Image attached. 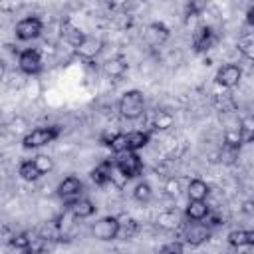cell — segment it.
I'll return each mask as SVG.
<instances>
[{
  "label": "cell",
  "instance_id": "cell-1",
  "mask_svg": "<svg viewBox=\"0 0 254 254\" xmlns=\"http://www.w3.org/2000/svg\"><path fill=\"white\" fill-rule=\"evenodd\" d=\"M62 129L60 125H42V127H34L32 131H26V135L22 137V147L24 149H40L52 141H56L60 137Z\"/></svg>",
  "mask_w": 254,
  "mask_h": 254
},
{
  "label": "cell",
  "instance_id": "cell-2",
  "mask_svg": "<svg viewBox=\"0 0 254 254\" xmlns=\"http://www.w3.org/2000/svg\"><path fill=\"white\" fill-rule=\"evenodd\" d=\"M117 109L121 113V117L125 119H139L143 113H145V95L143 91L139 89H129L121 95L119 103H117Z\"/></svg>",
  "mask_w": 254,
  "mask_h": 254
},
{
  "label": "cell",
  "instance_id": "cell-3",
  "mask_svg": "<svg viewBox=\"0 0 254 254\" xmlns=\"http://www.w3.org/2000/svg\"><path fill=\"white\" fill-rule=\"evenodd\" d=\"M115 167L121 171V175L131 181V179H137L143 175V159L137 155V151H125V153H119L117 159H115Z\"/></svg>",
  "mask_w": 254,
  "mask_h": 254
},
{
  "label": "cell",
  "instance_id": "cell-4",
  "mask_svg": "<svg viewBox=\"0 0 254 254\" xmlns=\"http://www.w3.org/2000/svg\"><path fill=\"white\" fill-rule=\"evenodd\" d=\"M119 228H121V220L117 216H103V218L93 222L91 234L97 240L109 242V240H115L119 236Z\"/></svg>",
  "mask_w": 254,
  "mask_h": 254
},
{
  "label": "cell",
  "instance_id": "cell-5",
  "mask_svg": "<svg viewBox=\"0 0 254 254\" xmlns=\"http://www.w3.org/2000/svg\"><path fill=\"white\" fill-rule=\"evenodd\" d=\"M18 67L26 75H38L44 67L40 50L38 48H26V50L18 52Z\"/></svg>",
  "mask_w": 254,
  "mask_h": 254
},
{
  "label": "cell",
  "instance_id": "cell-6",
  "mask_svg": "<svg viewBox=\"0 0 254 254\" xmlns=\"http://www.w3.org/2000/svg\"><path fill=\"white\" fill-rule=\"evenodd\" d=\"M44 32V22L38 18V16H28V18H22L16 28H14V34L20 42H30V40H36L40 38Z\"/></svg>",
  "mask_w": 254,
  "mask_h": 254
},
{
  "label": "cell",
  "instance_id": "cell-7",
  "mask_svg": "<svg viewBox=\"0 0 254 254\" xmlns=\"http://www.w3.org/2000/svg\"><path fill=\"white\" fill-rule=\"evenodd\" d=\"M81 192H83V183H81L79 177H75V175L65 177V179L58 185V196H60L67 206L73 204V202L81 196Z\"/></svg>",
  "mask_w": 254,
  "mask_h": 254
},
{
  "label": "cell",
  "instance_id": "cell-8",
  "mask_svg": "<svg viewBox=\"0 0 254 254\" xmlns=\"http://www.w3.org/2000/svg\"><path fill=\"white\" fill-rule=\"evenodd\" d=\"M210 238V226L206 222H187L181 240L189 246H198L202 242H206Z\"/></svg>",
  "mask_w": 254,
  "mask_h": 254
},
{
  "label": "cell",
  "instance_id": "cell-9",
  "mask_svg": "<svg viewBox=\"0 0 254 254\" xmlns=\"http://www.w3.org/2000/svg\"><path fill=\"white\" fill-rule=\"evenodd\" d=\"M190 42H192V50L196 54H204L216 44V32H214L212 26L202 24L192 32V40Z\"/></svg>",
  "mask_w": 254,
  "mask_h": 254
},
{
  "label": "cell",
  "instance_id": "cell-10",
  "mask_svg": "<svg viewBox=\"0 0 254 254\" xmlns=\"http://www.w3.org/2000/svg\"><path fill=\"white\" fill-rule=\"evenodd\" d=\"M240 79H242V69L236 64H224V65H220L218 71H216V75H214V81L220 87H224V89H230V87L238 85Z\"/></svg>",
  "mask_w": 254,
  "mask_h": 254
},
{
  "label": "cell",
  "instance_id": "cell-11",
  "mask_svg": "<svg viewBox=\"0 0 254 254\" xmlns=\"http://www.w3.org/2000/svg\"><path fill=\"white\" fill-rule=\"evenodd\" d=\"M169 36H171V32H169V28L163 22H151L145 28V42L149 46H153V48L163 46L169 40Z\"/></svg>",
  "mask_w": 254,
  "mask_h": 254
},
{
  "label": "cell",
  "instance_id": "cell-12",
  "mask_svg": "<svg viewBox=\"0 0 254 254\" xmlns=\"http://www.w3.org/2000/svg\"><path fill=\"white\" fill-rule=\"evenodd\" d=\"M101 48H103V40L101 38H97V36H85L77 44L75 54L81 60H93V58H97V54L101 52Z\"/></svg>",
  "mask_w": 254,
  "mask_h": 254
},
{
  "label": "cell",
  "instance_id": "cell-13",
  "mask_svg": "<svg viewBox=\"0 0 254 254\" xmlns=\"http://www.w3.org/2000/svg\"><path fill=\"white\" fill-rule=\"evenodd\" d=\"M113 171H115V161L105 159V161H101L99 165H95V169H91L89 177H91V181H93L97 187H105L107 183H111Z\"/></svg>",
  "mask_w": 254,
  "mask_h": 254
},
{
  "label": "cell",
  "instance_id": "cell-14",
  "mask_svg": "<svg viewBox=\"0 0 254 254\" xmlns=\"http://www.w3.org/2000/svg\"><path fill=\"white\" fill-rule=\"evenodd\" d=\"M208 212H210V206L206 204V200L189 198V204L185 206V218L190 220V222H202V220H206Z\"/></svg>",
  "mask_w": 254,
  "mask_h": 254
},
{
  "label": "cell",
  "instance_id": "cell-15",
  "mask_svg": "<svg viewBox=\"0 0 254 254\" xmlns=\"http://www.w3.org/2000/svg\"><path fill=\"white\" fill-rule=\"evenodd\" d=\"M127 67H129V64H127V58H125V56H121V54H117V56L109 58V60L103 64V69H105V73H107L109 77H113V79H119V77H123V75H125V71H127Z\"/></svg>",
  "mask_w": 254,
  "mask_h": 254
},
{
  "label": "cell",
  "instance_id": "cell-16",
  "mask_svg": "<svg viewBox=\"0 0 254 254\" xmlns=\"http://www.w3.org/2000/svg\"><path fill=\"white\" fill-rule=\"evenodd\" d=\"M157 224H159L163 230H177V228H181V224H183V216H181L175 208H169V210L159 212Z\"/></svg>",
  "mask_w": 254,
  "mask_h": 254
},
{
  "label": "cell",
  "instance_id": "cell-17",
  "mask_svg": "<svg viewBox=\"0 0 254 254\" xmlns=\"http://www.w3.org/2000/svg\"><path fill=\"white\" fill-rule=\"evenodd\" d=\"M67 208L73 212L75 218H89V216H93V212H95V204H93L91 198H87V196H79V198H77L73 204H69Z\"/></svg>",
  "mask_w": 254,
  "mask_h": 254
},
{
  "label": "cell",
  "instance_id": "cell-18",
  "mask_svg": "<svg viewBox=\"0 0 254 254\" xmlns=\"http://www.w3.org/2000/svg\"><path fill=\"white\" fill-rule=\"evenodd\" d=\"M60 34H62V38L67 42V44H71L73 48H77V44L85 38V34H81L69 20H64L62 22V28H60Z\"/></svg>",
  "mask_w": 254,
  "mask_h": 254
},
{
  "label": "cell",
  "instance_id": "cell-19",
  "mask_svg": "<svg viewBox=\"0 0 254 254\" xmlns=\"http://www.w3.org/2000/svg\"><path fill=\"white\" fill-rule=\"evenodd\" d=\"M149 141H151V133H149V131L137 129V131H129V133H127V145H129V151H139V149L147 147Z\"/></svg>",
  "mask_w": 254,
  "mask_h": 254
},
{
  "label": "cell",
  "instance_id": "cell-20",
  "mask_svg": "<svg viewBox=\"0 0 254 254\" xmlns=\"http://www.w3.org/2000/svg\"><path fill=\"white\" fill-rule=\"evenodd\" d=\"M210 192V187L202 181V179H192L189 185H187V194L189 198H194V200H206Z\"/></svg>",
  "mask_w": 254,
  "mask_h": 254
},
{
  "label": "cell",
  "instance_id": "cell-21",
  "mask_svg": "<svg viewBox=\"0 0 254 254\" xmlns=\"http://www.w3.org/2000/svg\"><path fill=\"white\" fill-rule=\"evenodd\" d=\"M173 123H175L173 113L171 111H165V109H157L155 115H153V119H151V127L155 131H167V129L173 127Z\"/></svg>",
  "mask_w": 254,
  "mask_h": 254
},
{
  "label": "cell",
  "instance_id": "cell-22",
  "mask_svg": "<svg viewBox=\"0 0 254 254\" xmlns=\"http://www.w3.org/2000/svg\"><path fill=\"white\" fill-rule=\"evenodd\" d=\"M18 175L24 179V181H38L42 177V171L38 169L36 161L34 159H24L20 165H18Z\"/></svg>",
  "mask_w": 254,
  "mask_h": 254
},
{
  "label": "cell",
  "instance_id": "cell-23",
  "mask_svg": "<svg viewBox=\"0 0 254 254\" xmlns=\"http://www.w3.org/2000/svg\"><path fill=\"white\" fill-rule=\"evenodd\" d=\"M36 232H30V230H24V232H18V234H14L12 238H10V246L12 248H16V250H22V252H26L30 246H32V242L36 240Z\"/></svg>",
  "mask_w": 254,
  "mask_h": 254
},
{
  "label": "cell",
  "instance_id": "cell-24",
  "mask_svg": "<svg viewBox=\"0 0 254 254\" xmlns=\"http://www.w3.org/2000/svg\"><path fill=\"white\" fill-rule=\"evenodd\" d=\"M133 198H135L137 202H149V200L153 198V189H151V185H149L147 181H139V183L135 185V189H133Z\"/></svg>",
  "mask_w": 254,
  "mask_h": 254
},
{
  "label": "cell",
  "instance_id": "cell-25",
  "mask_svg": "<svg viewBox=\"0 0 254 254\" xmlns=\"http://www.w3.org/2000/svg\"><path fill=\"white\" fill-rule=\"evenodd\" d=\"M228 244L234 246V248H242V246H248V230H242V228H234L228 232L226 236Z\"/></svg>",
  "mask_w": 254,
  "mask_h": 254
},
{
  "label": "cell",
  "instance_id": "cell-26",
  "mask_svg": "<svg viewBox=\"0 0 254 254\" xmlns=\"http://www.w3.org/2000/svg\"><path fill=\"white\" fill-rule=\"evenodd\" d=\"M137 232H139V224H137V220L127 218V220L121 222V228H119V236H121V238L129 240V238H133Z\"/></svg>",
  "mask_w": 254,
  "mask_h": 254
},
{
  "label": "cell",
  "instance_id": "cell-27",
  "mask_svg": "<svg viewBox=\"0 0 254 254\" xmlns=\"http://www.w3.org/2000/svg\"><path fill=\"white\" fill-rule=\"evenodd\" d=\"M208 6V0H189L187 2V18H196L200 16Z\"/></svg>",
  "mask_w": 254,
  "mask_h": 254
},
{
  "label": "cell",
  "instance_id": "cell-28",
  "mask_svg": "<svg viewBox=\"0 0 254 254\" xmlns=\"http://www.w3.org/2000/svg\"><path fill=\"white\" fill-rule=\"evenodd\" d=\"M238 52H240L246 60L254 62V38H252V36L242 38V40L238 42Z\"/></svg>",
  "mask_w": 254,
  "mask_h": 254
},
{
  "label": "cell",
  "instance_id": "cell-29",
  "mask_svg": "<svg viewBox=\"0 0 254 254\" xmlns=\"http://www.w3.org/2000/svg\"><path fill=\"white\" fill-rule=\"evenodd\" d=\"M165 192H167L171 198H177V196L183 192V183H181V179H179V177L167 179V183H165Z\"/></svg>",
  "mask_w": 254,
  "mask_h": 254
},
{
  "label": "cell",
  "instance_id": "cell-30",
  "mask_svg": "<svg viewBox=\"0 0 254 254\" xmlns=\"http://www.w3.org/2000/svg\"><path fill=\"white\" fill-rule=\"evenodd\" d=\"M34 161H36L38 169L42 171V175H48V173L54 171V159H52V157H48V155H38V157H34Z\"/></svg>",
  "mask_w": 254,
  "mask_h": 254
},
{
  "label": "cell",
  "instance_id": "cell-31",
  "mask_svg": "<svg viewBox=\"0 0 254 254\" xmlns=\"http://www.w3.org/2000/svg\"><path fill=\"white\" fill-rule=\"evenodd\" d=\"M183 250H185V242L183 240H175V242H169V244L161 246V252H183Z\"/></svg>",
  "mask_w": 254,
  "mask_h": 254
},
{
  "label": "cell",
  "instance_id": "cell-32",
  "mask_svg": "<svg viewBox=\"0 0 254 254\" xmlns=\"http://www.w3.org/2000/svg\"><path fill=\"white\" fill-rule=\"evenodd\" d=\"M8 127H10V131H12V133H22V131L26 129V121H24L22 117H16V119H12V121H10V125H8Z\"/></svg>",
  "mask_w": 254,
  "mask_h": 254
},
{
  "label": "cell",
  "instance_id": "cell-33",
  "mask_svg": "<svg viewBox=\"0 0 254 254\" xmlns=\"http://www.w3.org/2000/svg\"><path fill=\"white\" fill-rule=\"evenodd\" d=\"M111 8H125V6H129L131 4V0H105Z\"/></svg>",
  "mask_w": 254,
  "mask_h": 254
},
{
  "label": "cell",
  "instance_id": "cell-34",
  "mask_svg": "<svg viewBox=\"0 0 254 254\" xmlns=\"http://www.w3.org/2000/svg\"><path fill=\"white\" fill-rule=\"evenodd\" d=\"M246 24L248 26H254V0L250 2L248 10H246Z\"/></svg>",
  "mask_w": 254,
  "mask_h": 254
},
{
  "label": "cell",
  "instance_id": "cell-35",
  "mask_svg": "<svg viewBox=\"0 0 254 254\" xmlns=\"http://www.w3.org/2000/svg\"><path fill=\"white\" fill-rule=\"evenodd\" d=\"M246 214H252L254 212V202L252 200H248V202H244V208H242Z\"/></svg>",
  "mask_w": 254,
  "mask_h": 254
},
{
  "label": "cell",
  "instance_id": "cell-36",
  "mask_svg": "<svg viewBox=\"0 0 254 254\" xmlns=\"http://www.w3.org/2000/svg\"><path fill=\"white\" fill-rule=\"evenodd\" d=\"M248 246H254V230H248Z\"/></svg>",
  "mask_w": 254,
  "mask_h": 254
}]
</instances>
